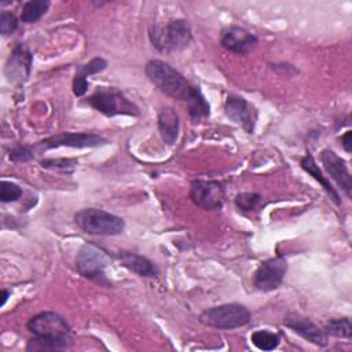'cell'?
I'll use <instances>...</instances> for the list:
<instances>
[{
    "label": "cell",
    "instance_id": "10",
    "mask_svg": "<svg viewBox=\"0 0 352 352\" xmlns=\"http://www.w3.org/2000/svg\"><path fill=\"white\" fill-rule=\"evenodd\" d=\"M287 272V261L276 256L263 261L253 274V286L260 292H272L280 286Z\"/></svg>",
    "mask_w": 352,
    "mask_h": 352
},
{
    "label": "cell",
    "instance_id": "19",
    "mask_svg": "<svg viewBox=\"0 0 352 352\" xmlns=\"http://www.w3.org/2000/svg\"><path fill=\"white\" fill-rule=\"evenodd\" d=\"M300 165H301V168H302L309 176H312V177L323 187V190L329 194L330 199H331L336 205L340 206V205H341V198H340L338 192H337L336 188L331 186V183L329 182V179L322 173V170H320L319 166L316 165V162H315V160H314V157L311 155L309 151L301 158Z\"/></svg>",
    "mask_w": 352,
    "mask_h": 352
},
{
    "label": "cell",
    "instance_id": "7",
    "mask_svg": "<svg viewBox=\"0 0 352 352\" xmlns=\"http://www.w3.org/2000/svg\"><path fill=\"white\" fill-rule=\"evenodd\" d=\"M190 198L204 210H217L223 208L226 190L219 180H192L190 184Z\"/></svg>",
    "mask_w": 352,
    "mask_h": 352
},
{
    "label": "cell",
    "instance_id": "17",
    "mask_svg": "<svg viewBox=\"0 0 352 352\" xmlns=\"http://www.w3.org/2000/svg\"><path fill=\"white\" fill-rule=\"evenodd\" d=\"M107 67V62L106 59L100 58V56H95L92 58L89 62L77 66L76 69V74L73 78V94L76 96H84L88 91V80L87 77L91 74H96L103 72Z\"/></svg>",
    "mask_w": 352,
    "mask_h": 352
},
{
    "label": "cell",
    "instance_id": "2",
    "mask_svg": "<svg viewBox=\"0 0 352 352\" xmlns=\"http://www.w3.org/2000/svg\"><path fill=\"white\" fill-rule=\"evenodd\" d=\"M33 338L28 351H56L65 349L72 342V327L67 320L52 311H44L29 319L26 323Z\"/></svg>",
    "mask_w": 352,
    "mask_h": 352
},
{
    "label": "cell",
    "instance_id": "12",
    "mask_svg": "<svg viewBox=\"0 0 352 352\" xmlns=\"http://www.w3.org/2000/svg\"><path fill=\"white\" fill-rule=\"evenodd\" d=\"M224 111L231 121L241 125L248 133H253L257 113L256 109L245 98L238 95H230L226 100Z\"/></svg>",
    "mask_w": 352,
    "mask_h": 352
},
{
    "label": "cell",
    "instance_id": "21",
    "mask_svg": "<svg viewBox=\"0 0 352 352\" xmlns=\"http://www.w3.org/2000/svg\"><path fill=\"white\" fill-rule=\"evenodd\" d=\"M252 344L260 351H272L280 342V336L270 330H256L250 336Z\"/></svg>",
    "mask_w": 352,
    "mask_h": 352
},
{
    "label": "cell",
    "instance_id": "14",
    "mask_svg": "<svg viewBox=\"0 0 352 352\" xmlns=\"http://www.w3.org/2000/svg\"><path fill=\"white\" fill-rule=\"evenodd\" d=\"M283 324L315 345L326 346L329 344V336L326 334V331L315 324L309 318L298 314H290L285 318Z\"/></svg>",
    "mask_w": 352,
    "mask_h": 352
},
{
    "label": "cell",
    "instance_id": "18",
    "mask_svg": "<svg viewBox=\"0 0 352 352\" xmlns=\"http://www.w3.org/2000/svg\"><path fill=\"white\" fill-rule=\"evenodd\" d=\"M180 118L173 107L165 106L158 113V131L166 144H173L179 136Z\"/></svg>",
    "mask_w": 352,
    "mask_h": 352
},
{
    "label": "cell",
    "instance_id": "28",
    "mask_svg": "<svg viewBox=\"0 0 352 352\" xmlns=\"http://www.w3.org/2000/svg\"><path fill=\"white\" fill-rule=\"evenodd\" d=\"M341 146L344 147V150L346 153H351L352 150V143H351V131H346L342 136H341Z\"/></svg>",
    "mask_w": 352,
    "mask_h": 352
},
{
    "label": "cell",
    "instance_id": "22",
    "mask_svg": "<svg viewBox=\"0 0 352 352\" xmlns=\"http://www.w3.org/2000/svg\"><path fill=\"white\" fill-rule=\"evenodd\" d=\"M327 336H334L340 338L351 340L352 337V324L348 318H340V319H330L324 329Z\"/></svg>",
    "mask_w": 352,
    "mask_h": 352
},
{
    "label": "cell",
    "instance_id": "20",
    "mask_svg": "<svg viewBox=\"0 0 352 352\" xmlns=\"http://www.w3.org/2000/svg\"><path fill=\"white\" fill-rule=\"evenodd\" d=\"M51 3L48 0H29L22 6L19 19L23 23H36L48 11Z\"/></svg>",
    "mask_w": 352,
    "mask_h": 352
},
{
    "label": "cell",
    "instance_id": "25",
    "mask_svg": "<svg viewBox=\"0 0 352 352\" xmlns=\"http://www.w3.org/2000/svg\"><path fill=\"white\" fill-rule=\"evenodd\" d=\"M261 199V195L257 192H239L235 197V205L243 210V212H249L256 209V206L258 205Z\"/></svg>",
    "mask_w": 352,
    "mask_h": 352
},
{
    "label": "cell",
    "instance_id": "29",
    "mask_svg": "<svg viewBox=\"0 0 352 352\" xmlns=\"http://www.w3.org/2000/svg\"><path fill=\"white\" fill-rule=\"evenodd\" d=\"M8 296H10V292H8V290H1V297H3V298H1V305L6 304Z\"/></svg>",
    "mask_w": 352,
    "mask_h": 352
},
{
    "label": "cell",
    "instance_id": "24",
    "mask_svg": "<svg viewBox=\"0 0 352 352\" xmlns=\"http://www.w3.org/2000/svg\"><path fill=\"white\" fill-rule=\"evenodd\" d=\"M21 197H22V188L18 184H15L12 182L1 180V184H0V201L3 204L18 201Z\"/></svg>",
    "mask_w": 352,
    "mask_h": 352
},
{
    "label": "cell",
    "instance_id": "15",
    "mask_svg": "<svg viewBox=\"0 0 352 352\" xmlns=\"http://www.w3.org/2000/svg\"><path fill=\"white\" fill-rule=\"evenodd\" d=\"M320 161L326 172L331 176V179L341 187V190L351 197L352 190V177L348 169V165L344 158L336 154L330 148H324L320 153Z\"/></svg>",
    "mask_w": 352,
    "mask_h": 352
},
{
    "label": "cell",
    "instance_id": "26",
    "mask_svg": "<svg viewBox=\"0 0 352 352\" xmlns=\"http://www.w3.org/2000/svg\"><path fill=\"white\" fill-rule=\"evenodd\" d=\"M18 29V18L8 11H1L0 14V32L3 36L12 34Z\"/></svg>",
    "mask_w": 352,
    "mask_h": 352
},
{
    "label": "cell",
    "instance_id": "13",
    "mask_svg": "<svg viewBox=\"0 0 352 352\" xmlns=\"http://www.w3.org/2000/svg\"><path fill=\"white\" fill-rule=\"evenodd\" d=\"M257 37L245 28L232 25L221 32L220 45L228 52L236 55H246L257 44Z\"/></svg>",
    "mask_w": 352,
    "mask_h": 352
},
{
    "label": "cell",
    "instance_id": "6",
    "mask_svg": "<svg viewBox=\"0 0 352 352\" xmlns=\"http://www.w3.org/2000/svg\"><path fill=\"white\" fill-rule=\"evenodd\" d=\"M87 103L107 117L120 116V114H124V116L140 114L139 107L132 100H129L121 91L113 87L98 88L91 96L87 98Z\"/></svg>",
    "mask_w": 352,
    "mask_h": 352
},
{
    "label": "cell",
    "instance_id": "27",
    "mask_svg": "<svg viewBox=\"0 0 352 352\" xmlns=\"http://www.w3.org/2000/svg\"><path fill=\"white\" fill-rule=\"evenodd\" d=\"M8 157L14 162H28V161L33 160L34 155H33V150L30 146L18 144L10 150Z\"/></svg>",
    "mask_w": 352,
    "mask_h": 352
},
{
    "label": "cell",
    "instance_id": "1",
    "mask_svg": "<svg viewBox=\"0 0 352 352\" xmlns=\"http://www.w3.org/2000/svg\"><path fill=\"white\" fill-rule=\"evenodd\" d=\"M148 80L165 95L182 100L187 104L192 120L205 118L210 113V106L201 89L192 85L180 72L161 59H151L146 63Z\"/></svg>",
    "mask_w": 352,
    "mask_h": 352
},
{
    "label": "cell",
    "instance_id": "16",
    "mask_svg": "<svg viewBox=\"0 0 352 352\" xmlns=\"http://www.w3.org/2000/svg\"><path fill=\"white\" fill-rule=\"evenodd\" d=\"M117 258L120 260L122 267L142 278H157L160 275L158 267L144 256L132 252H120L117 254Z\"/></svg>",
    "mask_w": 352,
    "mask_h": 352
},
{
    "label": "cell",
    "instance_id": "3",
    "mask_svg": "<svg viewBox=\"0 0 352 352\" xmlns=\"http://www.w3.org/2000/svg\"><path fill=\"white\" fill-rule=\"evenodd\" d=\"M148 37L160 52L170 54L187 48L192 40V33L188 21L176 18L164 25L151 26Z\"/></svg>",
    "mask_w": 352,
    "mask_h": 352
},
{
    "label": "cell",
    "instance_id": "4",
    "mask_svg": "<svg viewBox=\"0 0 352 352\" xmlns=\"http://www.w3.org/2000/svg\"><path fill=\"white\" fill-rule=\"evenodd\" d=\"M76 226L91 235H118L125 228V221L110 212L96 208H84L74 214Z\"/></svg>",
    "mask_w": 352,
    "mask_h": 352
},
{
    "label": "cell",
    "instance_id": "8",
    "mask_svg": "<svg viewBox=\"0 0 352 352\" xmlns=\"http://www.w3.org/2000/svg\"><path fill=\"white\" fill-rule=\"evenodd\" d=\"M106 265H107V258H106V254L103 253V250L91 243L84 245L76 256L77 271L82 276L91 279V280L107 283V280L104 278Z\"/></svg>",
    "mask_w": 352,
    "mask_h": 352
},
{
    "label": "cell",
    "instance_id": "9",
    "mask_svg": "<svg viewBox=\"0 0 352 352\" xmlns=\"http://www.w3.org/2000/svg\"><path fill=\"white\" fill-rule=\"evenodd\" d=\"M107 143V139L99 133L92 132H60L52 135L41 142L37 146L41 150H50L56 147H73V148H91L100 147Z\"/></svg>",
    "mask_w": 352,
    "mask_h": 352
},
{
    "label": "cell",
    "instance_id": "5",
    "mask_svg": "<svg viewBox=\"0 0 352 352\" xmlns=\"http://www.w3.org/2000/svg\"><path fill=\"white\" fill-rule=\"evenodd\" d=\"M199 322L208 327L232 330L246 326L250 322V311L238 302L221 304L205 309L199 315Z\"/></svg>",
    "mask_w": 352,
    "mask_h": 352
},
{
    "label": "cell",
    "instance_id": "11",
    "mask_svg": "<svg viewBox=\"0 0 352 352\" xmlns=\"http://www.w3.org/2000/svg\"><path fill=\"white\" fill-rule=\"evenodd\" d=\"M32 63L33 55L29 47L23 43L16 44L4 65V74L7 80L10 82H23L30 74Z\"/></svg>",
    "mask_w": 352,
    "mask_h": 352
},
{
    "label": "cell",
    "instance_id": "23",
    "mask_svg": "<svg viewBox=\"0 0 352 352\" xmlns=\"http://www.w3.org/2000/svg\"><path fill=\"white\" fill-rule=\"evenodd\" d=\"M77 165L76 158H48L41 161V166L51 170H62L66 173H72Z\"/></svg>",
    "mask_w": 352,
    "mask_h": 352
}]
</instances>
